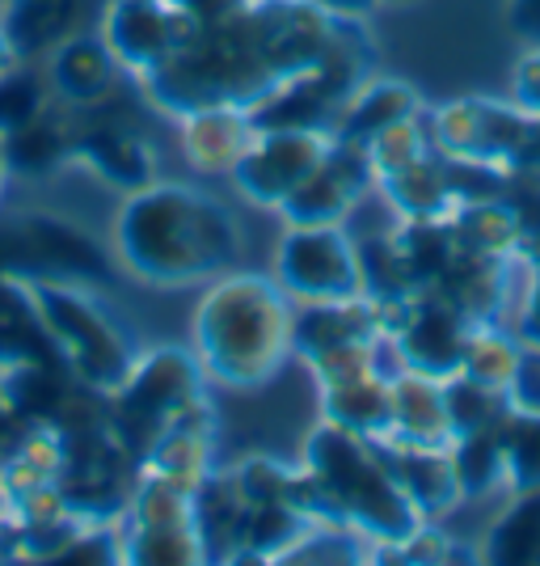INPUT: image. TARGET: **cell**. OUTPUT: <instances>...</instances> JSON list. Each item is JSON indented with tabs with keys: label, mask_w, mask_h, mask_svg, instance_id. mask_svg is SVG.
I'll use <instances>...</instances> for the list:
<instances>
[{
	"label": "cell",
	"mask_w": 540,
	"mask_h": 566,
	"mask_svg": "<svg viewBox=\"0 0 540 566\" xmlns=\"http://www.w3.org/2000/svg\"><path fill=\"white\" fill-rule=\"evenodd\" d=\"M110 262L152 292H187L245 262V203L203 178H152L123 190L106 237Z\"/></svg>",
	"instance_id": "cell-1"
},
{
	"label": "cell",
	"mask_w": 540,
	"mask_h": 566,
	"mask_svg": "<svg viewBox=\"0 0 540 566\" xmlns=\"http://www.w3.org/2000/svg\"><path fill=\"white\" fill-rule=\"evenodd\" d=\"M190 352L212 389L258 394L296 364V301L266 266L241 262L199 287Z\"/></svg>",
	"instance_id": "cell-2"
},
{
	"label": "cell",
	"mask_w": 540,
	"mask_h": 566,
	"mask_svg": "<svg viewBox=\"0 0 540 566\" xmlns=\"http://www.w3.org/2000/svg\"><path fill=\"white\" fill-rule=\"evenodd\" d=\"M296 465L305 482L308 516L359 533L372 545V558H389L423 524L414 503L398 486L384 452L377 449V440L359 431L321 419L305 440Z\"/></svg>",
	"instance_id": "cell-3"
},
{
	"label": "cell",
	"mask_w": 540,
	"mask_h": 566,
	"mask_svg": "<svg viewBox=\"0 0 540 566\" xmlns=\"http://www.w3.org/2000/svg\"><path fill=\"white\" fill-rule=\"evenodd\" d=\"M9 283L30 326L43 334V343L55 352L72 385L110 398L144 347L123 322V313L97 292V283L72 275H30V271L9 275Z\"/></svg>",
	"instance_id": "cell-4"
},
{
	"label": "cell",
	"mask_w": 540,
	"mask_h": 566,
	"mask_svg": "<svg viewBox=\"0 0 540 566\" xmlns=\"http://www.w3.org/2000/svg\"><path fill=\"white\" fill-rule=\"evenodd\" d=\"M266 271L296 305L368 296L363 245L351 224H279Z\"/></svg>",
	"instance_id": "cell-5"
},
{
	"label": "cell",
	"mask_w": 540,
	"mask_h": 566,
	"mask_svg": "<svg viewBox=\"0 0 540 566\" xmlns=\"http://www.w3.org/2000/svg\"><path fill=\"white\" fill-rule=\"evenodd\" d=\"M338 136L317 123H258V136L229 174L236 203L279 216V208L305 187L333 153Z\"/></svg>",
	"instance_id": "cell-6"
},
{
	"label": "cell",
	"mask_w": 540,
	"mask_h": 566,
	"mask_svg": "<svg viewBox=\"0 0 540 566\" xmlns=\"http://www.w3.org/2000/svg\"><path fill=\"white\" fill-rule=\"evenodd\" d=\"M203 398H212V385L203 377L190 343L187 347L161 343V347H144L136 355L127 380L106 401H110V415H115L118 431L127 436V444L140 457V449L148 444V436L157 427H165L173 415H182L187 406Z\"/></svg>",
	"instance_id": "cell-7"
},
{
	"label": "cell",
	"mask_w": 540,
	"mask_h": 566,
	"mask_svg": "<svg viewBox=\"0 0 540 566\" xmlns=\"http://www.w3.org/2000/svg\"><path fill=\"white\" fill-rule=\"evenodd\" d=\"M94 25L106 48L115 51L127 81L140 85L152 72H161L178 51L190 48L208 22L165 0H102Z\"/></svg>",
	"instance_id": "cell-8"
},
{
	"label": "cell",
	"mask_w": 540,
	"mask_h": 566,
	"mask_svg": "<svg viewBox=\"0 0 540 566\" xmlns=\"http://www.w3.org/2000/svg\"><path fill=\"white\" fill-rule=\"evenodd\" d=\"M43 85L47 94L68 106L76 115H94L106 111L127 85V72L115 60V51L106 48V39L97 34V25L72 30L60 43L43 51Z\"/></svg>",
	"instance_id": "cell-9"
},
{
	"label": "cell",
	"mask_w": 540,
	"mask_h": 566,
	"mask_svg": "<svg viewBox=\"0 0 540 566\" xmlns=\"http://www.w3.org/2000/svg\"><path fill=\"white\" fill-rule=\"evenodd\" d=\"M372 195H377V182H372L363 148L338 140L321 169L283 203L275 220L279 224H351L354 212Z\"/></svg>",
	"instance_id": "cell-10"
},
{
	"label": "cell",
	"mask_w": 540,
	"mask_h": 566,
	"mask_svg": "<svg viewBox=\"0 0 540 566\" xmlns=\"http://www.w3.org/2000/svg\"><path fill=\"white\" fill-rule=\"evenodd\" d=\"M169 123L178 132V153L187 169L203 182L229 178L258 136V118L245 106H194Z\"/></svg>",
	"instance_id": "cell-11"
},
{
	"label": "cell",
	"mask_w": 540,
	"mask_h": 566,
	"mask_svg": "<svg viewBox=\"0 0 540 566\" xmlns=\"http://www.w3.org/2000/svg\"><path fill=\"white\" fill-rule=\"evenodd\" d=\"M423 97L414 94L405 81H398V76H363L347 94V102L338 106L333 136L342 144L363 148L377 132H384V127H393V123L410 115H423Z\"/></svg>",
	"instance_id": "cell-12"
},
{
	"label": "cell",
	"mask_w": 540,
	"mask_h": 566,
	"mask_svg": "<svg viewBox=\"0 0 540 566\" xmlns=\"http://www.w3.org/2000/svg\"><path fill=\"white\" fill-rule=\"evenodd\" d=\"M477 558L494 563H540V486L516 491V503L502 507L486 533Z\"/></svg>",
	"instance_id": "cell-13"
},
{
	"label": "cell",
	"mask_w": 540,
	"mask_h": 566,
	"mask_svg": "<svg viewBox=\"0 0 540 566\" xmlns=\"http://www.w3.org/2000/svg\"><path fill=\"white\" fill-rule=\"evenodd\" d=\"M118 563H212L203 528H123L118 524Z\"/></svg>",
	"instance_id": "cell-14"
},
{
	"label": "cell",
	"mask_w": 540,
	"mask_h": 566,
	"mask_svg": "<svg viewBox=\"0 0 540 566\" xmlns=\"http://www.w3.org/2000/svg\"><path fill=\"white\" fill-rule=\"evenodd\" d=\"M511 22H516L519 39L540 48V0H511Z\"/></svg>",
	"instance_id": "cell-15"
}]
</instances>
